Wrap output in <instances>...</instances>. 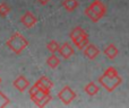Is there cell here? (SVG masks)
Returning a JSON list of instances; mask_svg holds the SVG:
<instances>
[{
    "instance_id": "6da1fadb",
    "label": "cell",
    "mask_w": 129,
    "mask_h": 108,
    "mask_svg": "<svg viewBox=\"0 0 129 108\" xmlns=\"http://www.w3.org/2000/svg\"><path fill=\"white\" fill-rule=\"evenodd\" d=\"M100 84L109 92H112L114 89H117L122 82V78L119 75L118 71L113 66H109L103 72V74L99 78Z\"/></svg>"
},
{
    "instance_id": "7a4b0ae2",
    "label": "cell",
    "mask_w": 129,
    "mask_h": 108,
    "mask_svg": "<svg viewBox=\"0 0 129 108\" xmlns=\"http://www.w3.org/2000/svg\"><path fill=\"white\" fill-rule=\"evenodd\" d=\"M28 92H29V97H31L32 101L38 107H45L52 100V96L50 93V91L41 89L35 83L29 88Z\"/></svg>"
},
{
    "instance_id": "3957f363",
    "label": "cell",
    "mask_w": 129,
    "mask_h": 108,
    "mask_svg": "<svg viewBox=\"0 0 129 108\" xmlns=\"http://www.w3.org/2000/svg\"><path fill=\"white\" fill-rule=\"evenodd\" d=\"M107 14V6L101 0H94L86 9H85V16L91 20L92 23H98Z\"/></svg>"
},
{
    "instance_id": "277c9868",
    "label": "cell",
    "mask_w": 129,
    "mask_h": 108,
    "mask_svg": "<svg viewBox=\"0 0 129 108\" xmlns=\"http://www.w3.org/2000/svg\"><path fill=\"white\" fill-rule=\"evenodd\" d=\"M28 41L20 33L16 32L9 37V40H7L6 45L11 52H14L15 54H20L27 46H28Z\"/></svg>"
},
{
    "instance_id": "5b68a950",
    "label": "cell",
    "mask_w": 129,
    "mask_h": 108,
    "mask_svg": "<svg viewBox=\"0 0 129 108\" xmlns=\"http://www.w3.org/2000/svg\"><path fill=\"white\" fill-rule=\"evenodd\" d=\"M70 40L71 42L75 44V46L77 47L79 51H83L87 45L89 44L88 41V34L84 31V28L82 27H75V28L71 29L70 34Z\"/></svg>"
},
{
    "instance_id": "8992f818",
    "label": "cell",
    "mask_w": 129,
    "mask_h": 108,
    "mask_svg": "<svg viewBox=\"0 0 129 108\" xmlns=\"http://www.w3.org/2000/svg\"><path fill=\"white\" fill-rule=\"evenodd\" d=\"M76 97H77L76 92L69 86H64L63 88L58 92L59 100H61V102H62L63 105H66V106L70 105L71 102L75 100Z\"/></svg>"
},
{
    "instance_id": "52a82bcc",
    "label": "cell",
    "mask_w": 129,
    "mask_h": 108,
    "mask_svg": "<svg viewBox=\"0 0 129 108\" xmlns=\"http://www.w3.org/2000/svg\"><path fill=\"white\" fill-rule=\"evenodd\" d=\"M20 23L25 28H32L34 25L38 23V18L31 13V11H26L24 15L20 17Z\"/></svg>"
},
{
    "instance_id": "ba28073f",
    "label": "cell",
    "mask_w": 129,
    "mask_h": 108,
    "mask_svg": "<svg viewBox=\"0 0 129 108\" xmlns=\"http://www.w3.org/2000/svg\"><path fill=\"white\" fill-rule=\"evenodd\" d=\"M13 86H14V88H16L19 92H24L26 89L29 88V81L24 75H19V77H17L14 80Z\"/></svg>"
},
{
    "instance_id": "9c48e42d",
    "label": "cell",
    "mask_w": 129,
    "mask_h": 108,
    "mask_svg": "<svg viewBox=\"0 0 129 108\" xmlns=\"http://www.w3.org/2000/svg\"><path fill=\"white\" fill-rule=\"evenodd\" d=\"M83 53H84L86 59L93 61V60H95L96 57L100 55V50H99L94 44H91V43H89V44L83 50Z\"/></svg>"
},
{
    "instance_id": "30bf717a",
    "label": "cell",
    "mask_w": 129,
    "mask_h": 108,
    "mask_svg": "<svg viewBox=\"0 0 129 108\" xmlns=\"http://www.w3.org/2000/svg\"><path fill=\"white\" fill-rule=\"evenodd\" d=\"M59 54L61 55V57L64 60H68L75 54V50L71 46L69 43L64 42L63 44L60 45V49H59Z\"/></svg>"
},
{
    "instance_id": "8fae6325",
    "label": "cell",
    "mask_w": 129,
    "mask_h": 108,
    "mask_svg": "<svg viewBox=\"0 0 129 108\" xmlns=\"http://www.w3.org/2000/svg\"><path fill=\"white\" fill-rule=\"evenodd\" d=\"M35 84L40 87L41 89H44V90H47V91H50L53 88V82L48 77H45V75H42L41 78H39V79L36 80Z\"/></svg>"
},
{
    "instance_id": "7c38bea8",
    "label": "cell",
    "mask_w": 129,
    "mask_h": 108,
    "mask_svg": "<svg viewBox=\"0 0 129 108\" xmlns=\"http://www.w3.org/2000/svg\"><path fill=\"white\" fill-rule=\"evenodd\" d=\"M103 53H104V55L109 60H114L117 56H118L119 50L114 44H109L104 50H103Z\"/></svg>"
},
{
    "instance_id": "4fadbf2b",
    "label": "cell",
    "mask_w": 129,
    "mask_h": 108,
    "mask_svg": "<svg viewBox=\"0 0 129 108\" xmlns=\"http://www.w3.org/2000/svg\"><path fill=\"white\" fill-rule=\"evenodd\" d=\"M84 91L86 92V95H88L89 97H93V96L98 95L99 91H100V87L95 83V82L91 81L84 87Z\"/></svg>"
},
{
    "instance_id": "5bb4252c",
    "label": "cell",
    "mask_w": 129,
    "mask_h": 108,
    "mask_svg": "<svg viewBox=\"0 0 129 108\" xmlns=\"http://www.w3.org/2000/svg\"><path fill=\"white\" fill-rule=\"evenodd\" d=\"M61 6H62L67 11L71 13V11L76 10V9L78 8L79 2H78V0H63V1L61 2Z\"/></svg>"
},
{
    "instance_id": "9a60e30c",
    "label": "cell",
    "mask_w": 129,
    "mask_h": 108,
    "mask_svg": "<svg viewBox=\"0 0 129 108\" xmlns=\"http://www.w3.org/2000/svg\"><path fill=\"white\" fill-rule=\"evenodd\" d=\"M59 64H60V59H59L57 55H54V53H52L47 59V65L49 66L50 69H52V70L58 68Z\"/></svg>"
},
{
    "instance_id": "2e32d148",
    "label": "cell",
    "mask_w": 129,
    "mask_h": 108,
    "mask_svg": "<svg viewBox=\"0 0 129 108\" xmlns=\"http://www.w3.org/2000/svg\"><path fill=\"white\" fill-rule=\"evenodd\" d=\"M47 49H48V51H49L51 54H52V53H56V52H59V49H60V44H59L57 41L52 40V41H50V42H48Z\"/></svg>"
},
{
    "instance_id": "e0dca14e",
    "label": "cell",
    "mask_w": 129,
    "mask_h": 108,
    "mask_svg": "<svg viewBox=\"0 0 129 108\" xmlns=\"http://www.w3.org/2000/svg\"><path fill=\"white\" fill-rule=\"evenodd\" d=\"M10 10H11V8L8 4H6V2H0V17L5 18L6 16H8Z\"/></svg>"
},
{
    "instance_id": "ac0fdd59",
    "label": "cell",
    "mask_w": 129,
    "mask_h": 108,
    "mask_svg": "<svg viewBox=\"0 0 129 108\" xmlns=\"http://www.w3.org/2000/svg\"><path fill=\"white\" fill-rule=\"evenodd\" d=\"M9 102H10V99L0 90V108L6 107L7 105H9Z\"/></svg>"
},
{
    "instance_id": "d6986e66",
    "label": "cell",
    "mask_w": 129,
    "mask_h": 108,
    "mask_svg": "<svg viewBox=\"0 0 129 108\" xmlns=\"http://www.w3.org/2000/svg\"><path fill=\"white\" fill-rule=\"evenodd\" d=\"M36 1H38V4H40L41 6H47L50 2V0H36Z\"/></svg>"
},
{
    "instance_id": "ffe728a7",
    "label": "cell",
    "mask_w": 129,
    "mask_h": 108,
    "mask_svg": "<svg viewBox=\"0 0 129 108\" xmlns=\"http://www.w3.org/2000/svg\"><path fill=\"white\" fill-rule=\"evenodd\" d=\"M1 82H2V79H1V77H0V83H1Z\"/></svg>"
}]
</instances>
